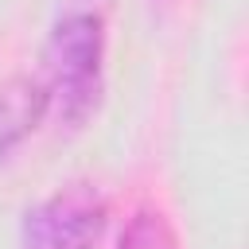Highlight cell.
<instances>
[{"mask_svg":"<svg viewBox=\"0 0 249 249\" xmlns=\"http://www.w3.org/2000/svg\"><path fill=\"white\" fill-rule=\"evenodd\" d=\"M105 23L97 12H66L43 47V86L66 124H82L101 97Z\"/></svg>","mask_w":249,"mask_h":249,"instance_id":"cell-1","label":"cell"},{"mask_svg":"<svg viewBox=\"0 0 249 249\" xmlns=\"http://www.w3.org/2000/svg\"><path fill=\"white\" fill-rule=\"evenodd\" d=\"M51 93L39 78L16 74L0 86V160H8L47 117Z\"/></svg>","mask_w":249,"mask_h":249,"instance_id":"cell-3","label":"cell"},{"mask_svg":"<svg viewBox=\"0 0 249 249\" xmlns=\"http://www.w3.org/2000/svg\"><path fill=\"white\" fill-rule=\"evenodd\" d=\"M105 218V195L89 179H74L23 214L19 249H97Z\"/></svg>","mask_w":249,"mask_h":249,"instance_id":"cell-2","label":"cell"},{"mask_svg":"<svg viewBox=\"0 0 249 249\" xmlns=\"http://www.w3.org/2000/svg\"><path fill=\"white\" fill-rule=\"evenodd\" d=\"M117 249H179V237H175V230H171V222H167L163 210L140 206L128 218Z\"/></svg>","mask_w":249,"mask_h":249,"instance_id":"cell-4","label":"cell"}]
</instances>
